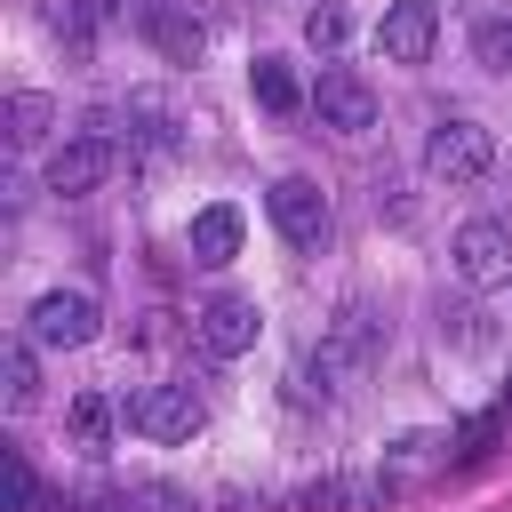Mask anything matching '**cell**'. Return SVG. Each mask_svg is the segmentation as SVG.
Listing matches in <instances>:
<instances>
[{"label": "cell", "instance_id": "obj_10", "mask_svg": "<svg viewBox=\"0 0 512 512\" xmlns=\"http://www.w3.org/2000/svg\"><path fill=\"white\" fill-rule=\"evenodd\" d=\"M112 168H120V144H112V136H64V144L48 152V192H56V200H80V192H96Z\"/></svg>", "mask_w": 512, "mask_h": 512}, {"label": "cell", "instance_id": "obj_4", "mask_svg": "<svg viewBox=\"0 0 512 512\" xmlns=\"http://www.w3.org/2000/svg\"><path fill=\"white\" fill-rule=\"evenodd\" d=\"M120 416H128L136 440H192V432L208 424V408H200L192 384H144V392H128Z\"/></svg>", "mask_w": 512, "mask_h": 512}, {"label": "cell", "instance_id": "obj_15", "mask_svg": "<svg viewBox=\"0 0 512 512\" xmlns=\"http://www.w3.org/2000/svg\"><path fill=\"white\" fill-rule=\"evenodd\" d=\"M0 128H8V144H16V152L48 144V136H56V96H40V88H16V96L0 104Z\"/></svg>", "mask_w": 512, "mask_h": 512}, {"label": "cell", "instance_id": "obj_3", "mask_svg": "<svg viewBox=\"0 0 512 512\" xmlns=\"http://www.w3.org/2000/svg\"><path fill=\"white\" fill-rule=\"evenodd\" d=\"M264 216H272V232H280L288 248H304V256L328 248V224H336V216H328V192H320L312 176H280V184L264 192Z\"/></svg>", "mask_w": 512, "mask_h": 512}, {"label": "cell", "instance_id": "obj_20", "mask_svg": "<svg viewBox=\"0 0 512 512\" xmlns=\"http://www.w3.org/2000/svg\"><path fill=\"white\" fill-rule=\"evenodd\" d=\"M8 512H40V472L24 448H8Z\"/></svg>", "mask_w": 512, "mask_h": 512}, {"label": "cell", "instance_id": "obj_23", "mask_svg": "<svg viewBox=\"0 0 512 512\" xmlns=\"http://www.w3.org/2000/svg\"><path fill=\"white\" fill-rule=\"evenodd\" d=\"M504 408H512V384H504Z\"/></svg>", "mask_w": 512, "mask_h": 512}, {"label": "cell", "instance_id": "obj_14", "mask_svg": "<svg viewBox=\"0 0 512 512\" xmlns=\"http://www.w3.org/2000/svg\"><path fill=\"white\" fill-rule=\"evenodd\" d=\"M472 64L496 72V80H512V8L504 0H480L472 8Z\"/></svg>", "mask_w": 512, "mask_h": 512}, {"label": "cell", "instance_id": "obj_21", "mask_svg": "<svg viewBox=\"0 0 512 512\" xmlns=\"http://www.w3.org/2000/svg\"><path fill=\"white\" fill-rule=\"evenodd\" d=\"M488 440H496V416H472V424L456 432V464H480V456H488Z\"/></svg>", "mask_w": 512, "mask_h": 512}, {"label": "cell", "instance_id": "obj_13", "mask_svg": "<svg viewBox=\"0 0 512 512\" xmlns=\"http://www.w3.org/2000/svg\"><path fill=\"white\" fill-rule=\"evenodd\" d=\"M240 232H248V224H240V208H232V200H216V208H200V216H192V264H208V272H224V264L240 256Z\"/></svg>", "mask_w": 512, "mask_h": 512}, {"label": "cell", "instance_id": "obj_7", "mask_svg": "<svg viewBox=\"0 0 512 512\" xmlns=\"http://www.w3.org/2000/svg\"><path fill=\"white\" fill-rule=\"evenodd\" d=\"M192 336H200V352L208 360H240V352H256V336H264V312H256V296H208L200 304V320H192Z\"/></svg>", "mask_w": 512, "mask_h": 512}, {"label": "cell", "instance_id": "obj_11", "mask_svg": "<svg viewBox=\"0 0 512 512\" xmlns=\"http://www.w3.org/2000/svg\"><path fill=\"white\" fill-rule=\"evenodd\" d=\"M432 40H440V8H432V0H392V8H384V24H376L384 64H424V56H432Z\"/></svg>", "mask_w": 512, "mask_h": 512}, {"label": "cell", "instance_id": "obj_19", "mask_svg": "<svg viewBox=\"0 0 512 512\" xmlns=\"http://www.w3.org/2000/svg\"><path fill=\"white\" fill-rule=\"evenodd\" d=\"M344 32H352V16H344L336 0H320V8H304V48H320V56H336V48H344Z\"/></svg>", "mask_w": 512, "mask_h": 512}, {"label": "cell", "instance_id": "obj_8", "mask_svg": "<svg viewBox=\"0 0 512 512\" xmlns=\"http://www.w3.org/2000/svg\"><path fill=\"white\" fill-rule=\"evenodd\" d=\"M448 256H456V280H464V288H504V280H512V232H504L496 216L456 224Z\"/></svg>", "mask_w": 512, "mask_h": 512}, {"label": "cell", "instance_id": "obj_5", "mask_svg": "<svg viewBox=\"0 0 512 512\" xmlns=\"http://www.w3.org/2000/svg\"><path fill=\"white\" fill-rule=\"evenodd\" d=\"M488 160H496V136H488L480 120H464V112H448V120L424 136V168H432L440 184H472V176H488Z\"/></svg>", "mask_w": 512, "mask_h": 512}, {"label": "cell", "instance_id": "obj_2", "mask_svg": "<svg viewBox=\"0 0 512 512\" xmlns=\"http://www.w3.org/2000/svg\"><path fill=\"white\" fill-rule=\"evenodd\" d=\"M96 328H104V312H96L88 288H48V296H32V312H24V336L48 344V352H80V344H96Z\"/></svg>", "mask_w": 512, "mask_h": 512}, {"label": "cell", "instance_id": "obj_1", "mask_svg": "<svg viewBox=\"0 0 512 512\" xmlns=\"http://www.w3.org/2000/svg\"><path fill=\"white\" fill-rule=\"evenodd\" d=\"M384 344H392V320L368 304V296H352V304H336V320L320 328V344H312V360H304V376H320L312 392L320 400H336V392H352L376 360H384Z\"/></svg>", "mask_w": 512, "mask_h": 512}, {"label": "cell", "instance_id": "obj_12", "mask_svg": "<svg viewBox=\"0 0 512 512\" xmlns=\"http://www.w3.org/2000/svg\"><path fill=\"white\" fill-rule=\"evenodd\" d=\"M144 40H152L168 64H200L208 24H200V8H192V0H152V8H144Z\"/></svg>", "mask_w": 512, "mask_h": 512}, {"label": "cell", "instance_id": "obj_16", "mask_svg": "<svg viewBox=\"0 0 512 512\" xmlns=\"http://www.w3.org/2000/svg\"><path fill=\"white\" fill-rule=\"evenodd\" d=\"M248 88H256V104H264V112H304V104H312L288 56H256V64H248Z\"/></svg>", "mask_w": 512, "mask_h": 512}, {"label": "cell", "instance_id": "obj_9", "mask_svg": "<svg viewBox=\"0 0 512 512\" xmlns=\"http://www.w3.org/2000/svg\"><path fill=\"white\" fill-rule=\"evenodd\" d=\"M312 112H320L328 136H368V128H376V88H368L352 64H328L320 88H312Z\"/></svg>", "mask_w": 512, "mask_h": 512}, {"label": "cell", "instance_id": "obj_17", "mask_svg": "<svg viewBox=\"0 0 512 512\" xmlns=\"http://www.w3.org/2000/svg\"><path fill=\"white\" fill-rule=\"evenodd\" d=\"M0 376H8V408L24 416V408L40 400V360H32V336H8V352H0Z\"/></svg>", "mask_w": 512, "mask_h": 512}, {"label": "cell", "instance_id": "obj_22", "mask_svg": "<svg viewBox=\"0 0 512 512\" xmlns=\"http://www.w3.org/2000/svg\"><path fill=\"white\" fill-rule=\"evenodd\" d=\"M216 512H272V496H248V488H224V504Z\"/></svg>", "mask_w": 512, "mask_h": 512}, {"label": "cell", "instance_id": "obj_6", "mask_svg": "<svg viewBox=\"0 0 512 512\" xmlns=\"http://www.w3.org/2000/svg\"><path fill=\"white\" fill-rule=\"evenodd\" d=\"M456 464V432H400L384 456H376V480H384V496H408V488H424L432 472H448Z\"/></svg>", "mask_w": 512, "mask_h": 512}, {"label": "cell", "instance_id": "obj_18", "mask_svg": "<svg viewBox=\"0 0 512 512\" xmlns=\"http://www.w3.org/2000/svg\"><path fill=\"white\" fill-rule=\"evenodd\" d=\"M72 440H80L88 456L112 440V400H104V392H80V400H72Z\"/></svg>", "mask_w": 512, "mask_h": 512}]
</instances>
